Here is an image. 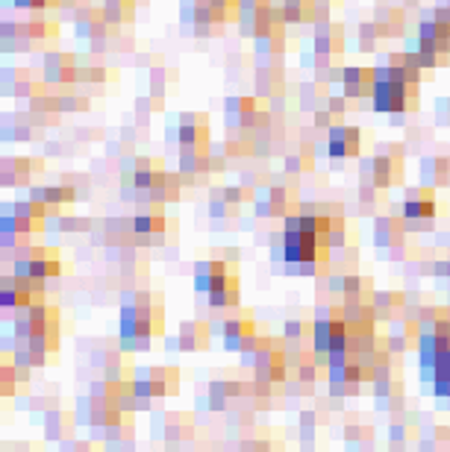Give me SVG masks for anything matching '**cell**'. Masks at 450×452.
Segmentation results:
<instances>
[{"mask_svg":"<svg viewBox=\"0 0 450 452\" xmlns=\"http://www.w3.org/2000/svg\"><path fill=\"white\" fill-rule=\"evenodd\" d=\"M406 179V150L400 144H377L371 159L359 162V182L377 188H397Z\"/></svg>","mask_w":450,"mask_h":452,"instance_id":"obj_1","label":"cell"},{"mask_svg":"<svg viewBox=\"0 0 450 452\" xmlns=\"http://www.w3.org/2000/svg\"><path fill=\"white\" fill-rule=\"evenodd\" d=\"M371 106H374L377 112H389V115H409V112H418L421 94H418V86H406V82H389V79H374Z\"/></svg>","mask_w":450,"mask_h":452,"instance_id":"obj_2","label":"cell"},{"mask_svg":"<svg viewBox=\"0 0 450 452\" xmlns=\"http://www.w3.org/2000/svg\"><path fill=\"white\" fill-rule=\"evenodd\" d=\"M165 171L162 159H144L136 156L121 164V188H124V200H139V203H147V191L154 186L156 174Z\"/></svg>","mask_w":450,"mask_h":452,"instance_id":"obj_3","label":"cell"},{"mask_svg":"<svg viewBox=\"0 0 450 452\" xmlns=\"http://www.w3.org/2000/svg\"><path fill=\"white\" fill-rule=\"evenodd\" d=\"M300 203L297 200V191L292 186H286V182H268L265 188L256 191V200H254V206H256V214L262 217H286L294 212V206Z\"/></svg>","mask_w":450,"mask_h":452,"instance_id":"obj_4","label":"cell"},{"mask_svg":"<svg viewBox=\"0 0 450 452\" xmlns=\"http://www.w3.org/2000/svg\"><path fill=\"white\" fill-rule=\"evenodd\" d=\"M265 109L262 97L256 94H232L224 100V115H227V129H256L259 112Z\"/></svg>","mask_w":450,"mask_h":452,"instance_id":"obj_5","label":"cell"},{"mask_svg":"<svg viewBox=\"0 0 450 452\" xmlns=\"http://www.w3.org/2000/svg\"><path fill=\"white\" fill-rule=\"evenodd\" d=\"M77 59L74 53H65V50H50L42 59V79L50 89H62V86H77Z\"/></svg>","mask_w":450,"mask_h":452,"instance_id":"obj_6","label":"cell"},{"mask_svg":"<svg viewBox=\"0 0 450 452\" xmlns=\"http://www.w3.org/2000/svg\"><path fill=\"white\" fill-rule=\"evenodd\" d=\"M327 153L332 159H356L362 153V129L336 124L327 129Z\"/></svg>","mask_w":450,"mask_h":452,"instance_id":"obj_7","label":"cell"},{"mask_svg":"<svg viewBox=\"0 0 450 452\" xmlns=\"http://www.w3.org/2000/svg\"><path fill=\"white\" fill-rule=\"evenodd\" d=\"M177 141L180 147H200L209 150V118L204 112H182L177 124Z\"/></svg>","mask_w":450,"mask_h":452,"instance_id":"obj_8","label":"cell"},{"mask_svg":"<svg viewBox=\"0 0 450 452\" xmlns=\"http://www.w3.org/2000/svg\"><path fill=\"white\" fill-rule=\"evenodd\" d=\"M404 221H432L439 214V200H436V188L421 186V188H409L404 197Z\"/></svg>","mask_w":450,"mask_h":452,"instance_id":"obj_9","label":"cell"},{"mask_svg":"<svg viewBox=\"0 0 450 452\" xmlns=\"http://www.w3.org/2000/svg\"><path fill=\"white\" fill-rule=\"evenodd\" d=\"M39 174H44V159H4V164H0V179L6 188L30 186L32 176Z\"/></svg>","mask_w":450,"mask_h":452,"instance_id":"obj_10","label":"cell"},{"mask_svg":"<svg viewBox=\"0 0 450 452\" xmlns=\"http://www.w3.org/2000/svg\"><path fill=\"white\" fill-rule=\"evenodd\" d=\"M77 188H71L68 182H62V186H36L30 188V200H36V203H44L47 214H59L65 206L77 203Z\"/></svg>","mask_w":450,"mask_h":452,"instance_id":"obj_11","label":"cell"},{"mask_svg":"<svg viewBox=\"0 0 450 452\" xmlns=\"http://www.w3.org/2000/svg\"><path fill=\"white\" fill-rule=\"evenodd\" d=\"M47 89V82L42 77H36L30 68H6L4 71V91L12 97H36Z\"/></svg>","mask_w":450,"mask_h":452,"instance_id":"obj_12","label":"cell"},{"mask_svg":"<svg viewBox=\"0 0 450 452\" xmlns=\"http://www.w3.org/2000/svg\"><path fill=\"white\" fill-rule=\"evenodd\" d=\"M312 44H315V53L342 56V53H344V44H347L344 24H339V21H324V24H318V27H315Z\"/></svg>","mask_w":450,"mask_h":452,"instance_id":"obj_13","label":"cell"},{"mask_svg":"<svg viewBox=\"0 0 450 452\" xmlns=\"http://www.w3.org/2000/svg\"><path fill=\"white\" fill-rule=\"evenodd\" d=\"M374 27H377V36L380 39H394V36H404L406 32V12L394 6V4H380L374 9Z\"/></svg>","mask_w":450,"mask_h":452,"instance_id":"obj_14","label":"cell"},{"mask_svg":"<svg viewBox=\"0 0 450 452\" xmlns=\"http://www.w3.org/2000/svg\"><path fill=\"white\" fill-rule=\"evenodd\" d=\"M236 271V264L232 261H224V259H206V261H200L194 267V291L197 294H209L218 282Z\"/></svg>","mask_w":450,"mask_h":452,"instance_id":"obj_15","label":"cell"},{"mask_svg":"<svg viewBox=\"0 0 450 452\" xmlns=\"http://www.w3.org/2000/svg\"><path fill=\"white\" fill-rule=\"evenodd\" d=\"M409 44H421L427 50H436V53H442V56H450V36L442 30V24L432 21V18H424L418 24V32L409 39Z\"/></svg>","mask_w":450,"mask_h":452,"instance_id":"obj_16","label":"cell"},{"mask_svg":"<svg viewBox=\"0 0 450 452\" xmlns=\"http://www.w3.org/2000/svg\"><path fill=\"white\" fill-rule=\"evenodd\" d=\"M209 171H212L209 150H200V147H180V174H182V179L197 182V179H204Z\"/></svg>","mask_w":450,"mask_h":452,"instance_id":"obj_17","label":"cell"},{"mask_svg":"<svg viewBox=\"0 0 450 452\" xmlns=\"http://www.w3.org/2000/svg\"><path fill=\"white\" fill-rule=\"evenodd\" d=\"M409 235L404 214H382L374 221V241L377 247H392L397 241H404Z\"/></svg>","mask_w":450,"mask_h":452,"instance_id":"obj_18","label":"cell"},{"mask_svg":"<svg viewBox=\"0 0 450 452\" xmlns=\"http://www.w3.org/2000/svg\"><path fill=\"white\" fill-rule=\"evenodd\" d=\"M342 86H344V97H350V100L371 97V91H374V68H344Z\"/></svg>","mask_w":450,"mask_h":452,"instance_id":"obj_19","label":"cell"},{"mask_svg":"<svg viewBox=\"0 0 450 452\" xmlns=\"http://www.w3.org/2000/svg\"><path fill=\"white\" fill-rule=\"evenodd\" d=\"M239 294H242L239 276H236V271H232V273H227L206 297H209V306H212V309H236V306H239Z\"/></svg>","mask_w":450,"mask_h":452,"instance_id":"obj_20","label":"cell"},{"mask_svg":"<svg viewBox=\"0 0 450 452\" xmlns=\"http://www.w3.org/2000/svg\"><path fill=\"white\" fill-rule=\"evenodd\" d=\"M421 182L430 188L450 186V156H427L421 162Z\"/></svg>","mask_w":450,"mask_h":452,"instance_id":"obj_21","label":"cell"},{"mask_svg":"<svg viewBox=\"0 0 450 452\" xmlns=\"http://www.w3.org/2000/svg\"><path fill=\"white\" fill-rule=\"evenodd\" d=\"M256 53H282L286 50V24H268L254 32Z\"/></svg>","mask_w":450,"mask_h":452,"instance_id":"obj_22","label":"cell"},{"mask_svg":"<svg viewBox=\"0 0 450 452\" xmlns=\"http://www.w3.org/2000/svg\"><path fill=\"white\" fill-rule=\"evenodd\" d=\"M371 306H374V317L377 321H394L397 314H404L406 306V294H394V291H374L371 297Z\"/></svg>","mask_w":450,"mask_h":452,"instance_id":"obj_23","label":"cell"},{"mask_svg":"<svg viewBox=\"0 0 450 452\" xmlns=\"http://www.w3.org/2000/svg\"><path fill=\"white\" fill-rule=\"evenodd\" d=\"M254 91L256 97H280L286 91V79H282V68H254Z\"/></svg>","mask_w":450,"mask_h":452,"instance_id":"obj_24","label":"cell"},{"mask_svg":"<svg viewBox=\"0 0 450 452\" xmlns=\"http://www.w3.org/2000/svg\"><path fill=\"white\" fill-rule=\"evenodd\" d=\"M130 229L136 235H162L168 229V217L162 214V206H150V212H142L130 221Z\"/></svg>","mask_w":450,"mask_h":452,"instance_id":"obj_25","label":"cell"},{"mask_svg":"<svg viewBox=\"0 0 450 452\" xmlns=\"http://www.w3.org/2000/svg\"><path fill=\"white\" fill-rule=\"evenodd\" d=\"M282 6L286 24H315V0H274Z\"/></svg>","mask_w":450,"mask_h":452,"instance_id":"obj_26","label":"cell"},{"mask_svg":"<svg viewBox=\"0 0 450 452\" xmlns=\"http://www.w3.org/2000/svg\"><path fill=\"white\" fill-rule=\"evenodd\" d=\"M327 82L321 79H315V82H304V86L297 89V103L300 109H312V112H318L327 106Z\"/></svg>","mask_w":450,"mask_h":452,"instance_id":"obj_27","label":"cell"},{"mask_svg":"<svg viewBox=\"0 0 450 452\" xmlns=\"http://www.w3.org/2000/svg\"><path fill=\"white\" fill-rule=\"evenodd\" d=\"M24 27H27V36H30L32 47L36 44H42V47L54 44L59 39V24L50 21V18H30V21H24Z\"/></svg>","mask_w":450,"mask_h":452,"instance_id":"obj_28","label":"cell"},{"mask_svg":"<svg viewBox=\"0 0 450 452\" xmlns=\"http://www.w3.org/2000/svg\"><path fill=\"white\" fill-rule=\"evenodd\" d=\"M104 18L112 27H124L136 18V0H104Z\"/></svg>","mask_w":450,"mask_h":452,"instance_id":"obj_29","label":"cell"},{"mask_svg":"<svg viewBox=\"0 0 450 452\" xmlns=\"http://www.w3.org/2000/svg\"><path fill=\"white\" fill-rule=\"evenodd\" d=\"M0 39H4V50H32V41L27 36L24 21H4L0 27Z\"/></svg>","mask_w":450,"mask_h":452,"instance_id":"obj_30","label":"cell"},{"mask_svg":"<svg viewBox=\"0 0 450 452\" xmlns=\"http://www.w3.org/2000/svg\"><path fill=\"white\" fill-rule=\"evenodd\" d=\"M209 341V323H182L180 326V347L182 349H200Z\"/></svg>","mask_w":450,"mask_h":452,"instance_id":"obj_31","label":"cell"},{"mask_svg":"<svg viewBox=\"0 0 450 452\" xmlns=\"http://www.w3.org/2000/svg\"><path fill=\"white\" fill-rule=\"evenodd\" d=\"M177 71L174 68H154L150 71V94H156V97H165L171 89H177Z\"/></svg>","mask_w":450,"mask_h":452,"instance_id":"obj_32","label":"cell"},{"mask_svg":"<svg viewBox=\"0 0 450 452\" xmlns=\"http://www.w3.org/2000/svg\"><path fill=\"white\" fill-rule=\"evenodd\" d=\"M344 299H371L374 297V285L368 276H344Z\"/></svg>","mask_w":450,"mask_h":452,"instance_id":"obj_33","label":"cell"},{"mask_svg":"<svg viewBox=\"0 0 450 452\" xmlns=\"http://www.w3.org/2000/svg\"><path fill=\"white\" fill-rule=\"evenodd\" d=\"M109 79H118V74L115 71H109V68H80V74H77V82L80 86H100L104 89Z\"/></svg>","mask_w":450,"mask_h":452,"instance_id":"obj_34","label":"cell"},{"mask_svg":"<svg viewBox=\"0 0 450 452\" xmlns=\"http://www.w3.org/2000/svg\"><path fill=\"white\" fill-rule=\"evenodd\" d=\"M312 167H315V156L309 153V150H306V153H289L286 156V174H309L312 171Z\"/></svg>","mask_w":450,"mask_h":452,"instance_id":"obj_35","label":"cell"},{"mask_svg":"<svg viewBox=\"0 0 450 452\" xmlns=\"http://www.w3.org/2000/svg\"><path fill=\"white\" fill-rule=\"evenodd\" d=\"M62 100V112H89L92 97L86 91H71V94H59Z\"/></svg>","mask_w":450,"mask_h":452,"instance_id":"obj_36","label":"cell"},{"mask_svg":"<svg viewBox=\"0 0 450 452\" xmlns=\"http://www.w3.org/2000/svg\"><path fill=\"white\" fill-rule=\"evenodd\" d=\"M359 50L362 53H371V50L377 47V41H380V36H377V27H374V21H362L359 24Z\"/></svg>","mask_w":450,"mask_h":452,"instance_id":"obj_37","label":"cell"},{"mask_svg":"<svg viewBox=\"0 0 450 452\" xmlns=\"http://www.w3.org/2000/svg\"><path fill=\"white\" fill-rule=\"evenodd\" d=\"M315 323H304V321H289L286 323V341H304L312 338Z\"/></svg>","mask_w":450,"mask_h":452,"instance_id":"obj_38","label":"cell"},{"mask_svg":"<svg viewBox=\"0 0 450 452\" xmlns=\"http://www.w3.org/2000/svg\"><path fill=\"white\" fill-rule=\"evenodd\" d=\"M339 6V0H315V24L330 21V9Z\"/></svg>","mask_w":450,"mask_h":452,"instance_id":"obj_39","label":"cell"},{"mask_svg":"<svg viewBox=\"0 0 450 452\" xmlns=\"http://www.w3.org/2000/svg\"><path fill=\"white\" fill-rule=\"evenodd\" d=\"M430 18H432V21H439V24H442V30L450 36V6H447V4H439L436 9H432Z\"/></svg>","mask_w":450,"mask_h":452,"instance_id":"obj_40","label":"cell"},{"mask_svg":"<svg viewBox=\"0 0 450 452\" xmlns=\"http://www.w3.org/2000/svg\"><path fill=\"white\" fill-rule=\"evenodd\" d=\"M436 121L444 124V127H450V94L436 100Z\"/></svg>","mask_w":450,"mask_h":452,"instance_id":"obj_41","label":"cell"},{"mask_svg":"<svg viewBox=\"0 0 450 452\" xmlns=\"http://www.w3.org/2000/svg\"><path fill=\"white\" fill-rule=\"evenodd\" d=\"M315 127H318V129H332V127H336V115H332L327 106L318 109V112H315Z\"/></svg>","mask_w":450,"mask_h":452,"instance_id":"obj_42","label":"cell"},{"mask_svg":"<svg viewBox=\"0 0 450 452\" xmlns=\"http://www.w3.org/2000/svg\"><path fill=\"white\" fill-rule=\"evenodd\" d=\"M327 109L336 115V118H342L344 109H347V97H344V94H330V97H327Z\"/></svg>","mask_w":450,"mask_h":452,"instance_id":"obj_43","label":"cell"},{"mask_svg":"<svg viewBox=\"0 0 450 452\" xmlns=\"http://www.w3.org/2000/svg\"><path fill=\"white\" fill-rule=\"evenodd\" d=\"M271 259H274V261H286V247H282V232H280V235H277V232L271 235Z\"/></svg>","mask_w":450,"mask_h":452,"instance_id":"obj_44","label":"cell"},{"mask_svg":"<svg viewBox=\"0 0 450 452\" xmlns=\"http://www.w3.org/2000/svg\"><path fill=\"white\" fill-rule=\"evenodd\" d=\"M15 6L32 9V12H42V9H47V6H54V0H15Z\"/></svg>","mask_w":450,"mask_h":452,"instance_id":"obj_45","label":"cell"},{"mask_svg":"<svg viewBox=\"0 0 450 452\" xmlns=\"http://www.w3.org/2000/svg\"><path fill=\"white\" fill-rule=\"evenodd\" d=\"M447 259H450V253H447Z\"/></svg>","mask_w":450,"mask_h":452,"instance_id":"obj_46","label":"cell"}]
</instances>
